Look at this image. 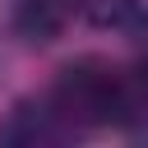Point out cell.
<instances>
[{"label": "cell", "mask_w": 148, "mask_h": 148, "mask_svg": "<svg viewBox=\"0 0 148 148\" xmlns=\"http://www.w3.org/2000/svg\"><path fill=\"white\" fill-rule=\"evenodd\" d=\"M143 74L125 69L106 56H79L69 60L51 83V106L65 116L74 134L83 130H120L143 116Z\"/></svg>", "instance_id": "cell-1"}, {"label": "cell", "mask_w": 148, "mask_h": 148, "mask_svg": "<svg viewBox=\"0 0 148 148\" xmlns=\"http://www.w3.org/2000/svg\"><path fill=\"white\" fill-rule=\"evenodd\" d=\"M65 139H74V130L51 106V97H23L0 120V143H14V148H46V143H65Z\"/></svg>", "instance_id": "cell-2"}, {"label": "cell", "mask_w": 148, "mask_h": 148, "mask_svg": "<svg viewBox=\"0 0 148 148\" xmlns=\"http://www.w3.org/2000/svg\"><path fill=\"white\" fill-rule=\"evenodd\" d=\"M79 18V0H14V32L32 46L56 42Z\"/></svg>", "instance_id": "cell-3"}, {"label": "cell", "mask_w": 148, "mask_h": 148, "mask_svg": "<svg viewBox=\"0 0 148 148\" xmlns=\"http://www.w3.org/2000/svg\"><path fill=\"white\" fill-rule=\"evenodd\" d=\"M139 14V0H79V18L88 23H130Z\"/></svg>", "instance_id": "cell-4"}, {"label": "cell", "mask_w": 148, "mask_h": 148, "mask_svg": "<svg viewBox=\"0 0 148 148\" xmlns=\"http://www.w3.org/2000/svg\"><path fill=\"white\" fill-rule=\"evenodd\" d=\"M130 42H134V69L148 79V14H139V18H134V28H130Z\"/></svg>", "instance_id": "cell-5"}]
</instances>
